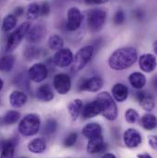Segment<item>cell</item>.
<instances>
[{
    "instance_id": "cell-32",
    "label": "cell",
    "mask_w": 157,
    "mask_h": 158,
    "mask_svg": "<svg viewBox=\"0 0 157 158\" xmlns=\"http://www.w3.org/2000/svg\"><path fill=\"white\" fill-rule=\"evenodd\" d=\"M24 55L28 60L37 59L40 56V50L36 47H28L24 52Z\"/></svg>"
},
{
    "instance_id": "cell-37",
    "label": "cell",
    "mask_w": 157,
    "mask_h": 158,
    "mask_svg": "<svg viewBox=\"0 0 157 158\" xmlns=\"http://www.w3.org/2000/svg\"><path fill=\"white\" fill-rule=\"evenodd\" d=\"M50 13V6L48 3L43 2L41 5H39V15L41 16H47Z\"/></svg>"
},
{
    "instance_id": "cell-21",
    "label": "cell",
    "mask_w": 157,
    "mask_h": 158,
    "mask_svg": "<svg viewBox=\"0 0 157 158\" xmlns=\"http://www.w3.org/2000/svg\"><path fill=\"white\" fill-rule=\"evenodd\" d=\"M38 99L43 102H49L54 98L53 91L49 85H42L37 89L36 94Z\"/></svg>"
},
{
    "instance_id": "cell-40",
    "label": "cell",
    "mask_w": 157,
    "mask_h": 158,
    "mask_svg": "<svg viewBox=\"0 0 157 158\" xmlns=\"http://www.w3.org/2000/svg\"><path fill=\"white\" fill-rule=\"evenodd\" d=\"M23 13H24V8H23L22 6H18V7L15 9V16H16V17L21 16Z\"/></svg>"
},
{
    "instance_id": "cell-1",
    "label": "cell",
    "mask_w": 157,
    "mask_h": 158,
    "mask_svg": "<svg viewBox=\"0 0 157 158\" xmlns=\"http://www.w3.org/2000/svg\"><path fill=\"white\" fill-rule=\"evenodd\" d=\"M137 51L132 47H123L116 50L109 59V65L113 70H124L137 61Z\"/></svg>"
},
{
    "instance_id": "cell-33",
    "label": "cell",
    "mask_w": 157,
    "mask_h": 158,
    "mask_svg": "<svg viewBox=\"0 0 157 158\" xmlns=\"http://www.w3.org/2000/svg\"><path fill=\"white\" fill-rule=\"evenodd\" d=\"M57 129V122L53 118H50L47 120L45 126H44V133L47 135H51L55 132Z\"/></svg>"
},
{
    "instance_id": "cell-6",
    "label": "cell",
    "mask_w": 157,
    "mask_h": 158,
    "mask_svg": "<svg viewBox=\"0 0 157 158\" xmlns=\"http://www.w3.org/2000/svg\"><path fill=\"white\" fill-rule=\"evenodd\" d=\"M106 19H107L106 11L99 8L91 9L87 14V26L89 30L92 31H99L103 27Z\"/></svg>"
},
{
    "instance_id": "cell-39",
    "label": "cell",
    "mask_w": 157,
    "mask_h": 158,
    "mask_svg": "<svg viewBox=\"0 0 157 158\" xmlns=\"http://www.w3.org/2000/svg\"><path fill=\"white\" fill-rule=\"evenodd\" d=\"M84 1L87 5H100L108 2V0H84Z\"/></svg>"
},
{
    "instance_id": "cell-9",
    "label": "cell",
    "mask_w": 157,
    "mask_h": 158,
    "mask_svg": "<svg viewBox=\"0 0 157 158\" xmlns=\"http://www.w3.org/2000/svg\"><path fill=\"white\" fill-rule=\"evenodd\" d=\"M53 87L59 94L65 95L71 89V79L65 74H58L53 78Z\"/></svg>"
},
{
    "instance_id": "cell-26",
    "label": "cell",
    "mask_w": 157,
    "mask_h": 158,
    "mask_svg": "<svg viewBox=\"0 0 157 158\" xmlns=\"http://www.w3.org/2000/svg\"><path fill=\"white\" fill-rule=\"evenodd\" d=\"M15 58L12 55H5L0 58V71L7 73L10 72L14 66Z\"/></svg>"
},
{
    "instance_id": "cell-2",
    "label": "cell",
    "mask_w": 157,
    "mask_h": 158,
    "mask_svg": "<svg viewBox=\"0 0 157 158\" xmlns=\"http://www.w3.org/2000/svg\"><path fill=\"white\" fill-rule=\"evenodd\" d=\"M97 100L99 102L101 108V114L109 120H114L118 117V108L112 98L111 95L108 92H101L97 95Z\"/></svg>"
},
{
    "instance_id": "cell-18",
    "label": "cell",
    "mask_w": 157,
    "mask_h": 158,
    "mask_svg": "<svg viewBox=\"0 0 157 158\" xmlns=\"http://www.w3.org/2000/svg\"><path fill=\"white\" fill-rule=\"evenodd\" d=\"M28 100V97L27 95L19 90H16L13 91L9 97V101L10 104L14 107V108H21L23 107Z\"/></svg>"
},
{
    "instance_id": "cell-36",
    "label": "cell",
    "mask_w": 157,
    "mask_h": 158,
    "mask_svg": "<svg viewBox=\"0 0 157 158\" xmlns=\"http://www.w3.org/2000/svg\"><path fill=\"white\" fill-rule=\"evenodd\" d=\"M125 20V14L122 10H118L114 16V23L116 25H121Z\"/></svg>"
},
{
    "instance_id": "cell-14",
    "label": "cell",
    "mask_w": 157,
    "mask_h": 158,
    "mask_svg": "<svg viewBox=\"0 0 157 158\" xmlns=\"http://www.w3.org/2000/svg\"><path fill=\"white\" fill-rule=\"evenodd\" d=\"M106 149V143H104L102 135L93 137L89 139L87 146H86V151L88 154H98L103 152Z\"/></svg>"
},
{
    "instance_id": "cell-23",
    "label": "cell",
    "mask_w": 157,
    "mask_h": 158,
    "mask_svg": "<svg viewBox=\"0 0 157 158\" xmlns=\"http://www.w3.org/2000/svg\"><path fill=\"white\" fill-rule=\"evenodd\" d=\"M129 81H130V84L131 85V86H133L134 88L142 89L146 84V77H144L143 74L135 72V73H132L129 77Z\"/></svg>"
},
{
    "instance_id": "cell-42",
    "label": "cell",
    "mask_w": 157,
    "mask_h": 158,
    "mask_svg": "<svg viewBox=\"0 0 157 158\" xmlns=\"http://www.w3.org/2000/svg\"><path fill=\"white\" fill-rule=\"evenodd\" d=\"M102 158H116V156L113 154H106Z\"/></svg>"
},
{
    "instance_id": "cell-16",
    "label": "cell",
    "mask_w": 157,
    "mask_h": 158,
    "mask_svg": "<svg viewBox=\"0 0 157 158\" xmlns=\"http://www.w3.org/2000/svg\"><path fill=\"white\" fill-rule=\"evenodd\" d=\"M136 98L140 103V105L147 111H152L155 109V98L146 91H140L137 93Z\"/></svg>"
},
{
    "instance_id": "cell-43",
    "label": "cell",
    "mask_w": 157,
    "mask_h": 158,
    "mask_svg": "<svg viewBox=\"0 0 157 158\" xmlns=\"http://www.w3.org/2000/svg\"><path fill=\"white\" fill-rule=\"evenodd\" d=\"M3 85H4V82H3V80L0 78V91L2 90V88H3Z\"/></svg>"
},
{
    "instance_id": "cell-28",
    "label": "cell",
    "mask_w": 157,
    "mask_h": 158,
    "mask_svg": "<svg viewBox=\"0 0 157 158\" xmlns=\"http://www.w3.org/2000/svg\"><path fill=\"white\" fill-rule=\"evenodd\" d=\"M140 122H141V126L148 131H152V130L155 129V127H156V118H155V116H154L152 114L144 115L141 118Z\"/></svg>"
},
{
    "instance_id": "cell-11",
    "label": "cell",
    "mask_w": 157,
    "mask_h": 158,
    "mask_svg": "<svg viewBox=\"0 0 157 158\" xmlns=\"http://www.w3.org/2000/svg\"><path fill=\"white\" fill-rule=\"evenodd\" d=\"M123 141L127 147L136 148L142 143V135L135 129H128L123 134Z\"/></svg>"
},
{
    "instance_id": "cell-24",
    "label": "cell",
    "mask_w": 157,
    "mask_h": 158,
    "mask_svg": "<svg viewBox=\"0 0 157 158\" xmlns=\"http://www.w3.org/2000/svg\"><path fill=\"white\" fill-rule=\"evenodd\" d=\"M83 110V102L81 99H75L68 105V110L73 119H76L81 114Z\"/></svg>"
},
{
    "instance_id": "cell-25",
    "label": "cell",
    "mask_w": 157,
    "mask_h": 158,
    "mask_svg": "<svg viewBox=\"0 0 157 158\" xmlns=\"http://www.w3.org/2000/svg\"><path fill=\"white\" fill-rule=\"evenodd\" d=\"M28 148L33 154H42L46 149V143L42 139L37 138V139L32 140L29 143Z\"/></svg>"
},
{
    "instance_id": "cell-29",
    "label": "cell",
    "mask_w": 157,
    "mask_h": 158,
    "mask_svg": "<svg viewBox=\"0 0 157 158\" xmlns=\"http://www.w3.org/2000/svg\"><path fill=\"white\" fill-rule=\"evenodd\" d=\"M17 25V18L13 14H9L5 17L2 24V30L5 32H7L11 30H13Z\"/></svg>"
},
{
    "instance_id": "cell-15",
    "label": "cell",
    "mask_w": 157,
    "mask_h": 158,
    "mask_svg": "<svg viewBox=\"0 0 157 158\" xmlns=\"http://www.w3.org/2000/svg\"><path fill=\"white\" fill-rule=\"evenodd\" d=\"M45 34H46L45 27L41 24H39L33 26L32 28L31 27V29L29 30L26 35V39L31 43H37L42 40Z\"/></svg>"
},
{
    "instance_id": "cell-27",
    "label": "cell",
    "mask_w": 157,
    "mask_h": 158,
    "mask_svg": "<svg viewBox=\"0 0 157 158\" xmlns=\"http://www.w3.org/2000/svg\"><path fill=\"white\" fill-rule=\"evenodd\" d=\"M20 118V113L16 110H10L6 113V115L1 118V124L3 125H12L19 121Z\"/></svg>"
},
{
    "instance_id": "cell-22",
    "label": "cell",
    "mask_w": 157,
    "mask_h": 158,
    "mask_svg": "<svg viewBox=\"0 0 157 158\" xmlns=\"http://www.w3.org/2000/svg\"><path fill=\"white\" fill-rule=\"evenodd\" d=\"M2 151L0 158H14L16 148V142L14 140H7L2 143Z\"/></svg>"
},
{
    "instance_id": "cell-44",
    "label": "cell",
    "mask_w": 157,
    "mask_h": 158,
    "mask_svg": "<svg viewBox=\"0 0 157 158\" xmlns=\"http://www.w3.org/2000/svg\"><path fill=\"white\" fill-rule=\"evenodd\" d=\"M20 158H27V157H20Z\"/></svg>"
},
{
    "instance_id": "cell-31",
    "label": "cell",
    "mask_w": 157,
    "mask_h": 158,
    "mask_svg": "<svg viewBox=\"0 0 157 158\" xmlns=\"http://www.w3.org/2000/svg\"><path fill=\"white\" fill-rule=\"evenodd\" d=\"M39 16V5L37 3H32L29 6L27 10V19L29 20H35Z\"/></svg>"
},
{
    "instance_id": "cell-38",
    "label": "cell",
    "mask_w": 157,
    "mask_h": 158,
    "mask_svg": "<svg viewBox=\"0 0 157 158\" xmlns=\"http://www.w3.org/2000/svg\"><path fill=\"white\" fill-rule=\"evenodd\" d=\"M148 142H149V144L151 145V147H152L153 149H156V147H157L156 136H155V135L150 136V137H149V139H148Z\"/></svg>"
},
{
    "instance_id": "cell-13",
    "label": "cell",
    "mask_w": 157,
    "mask_h": 158,
    "mask_svg": "<svg viewBox=\"0 0 157 158\" xmlns=\"http://www.w3.org/2000/svg\"><path fill=\"white\" fill-rule=\"evenodd\" d=\"M139 65L140 68L146 73L153 72L156 67V58L155 55L151 53H145L143 54L140 57L139 60Z\"/></svg>"
},
{
    "instance_id": "cell-12",
    "label": "cell",
    "mask_w": 157,
    "mask_h": 158,
    "mask_svg": "<svg viewBox=\"0 0 157 158\" xmlns=\"http://www.w3.org/2000/svg\"><path fill=\"white\" fill-rule=\"evenodd\" d=\"M79 90L81 91H90L97 92L103 86V81L100 77H94L88 79H83L79 83Z\"/></svg>"
},
{
    "instance_id": "cell-41",
    "label": "cell",
    "mask_w": 157,
    "mask_h": 158,
    "mask_svg": "<svg viewBox=\"0 0 157 158\" xmlns=\"http://www.w3.org/2000/svg\"><path fill=\"white\" fill-rule=\"evenodd\" d=\"M138 158H153L150 155L148 154H142V155H138Z\"/></svg>"
},
{
    "instance_id": "cell-5",
    "label": "cell",
    "mask_w": 157,
    "mask_h": 158,
    "mask_svg": "<svg viewBox=\"0 0 157 158\" xmlns=\"http://www.w3.org/2000/svg\"><path fill=\"white\" fill-rule=\"evenodd\" d=\"M31 27V25L30 22H24L9 35L6 46V52H12L19 45L20 41L27 35Z\"/></svg>"
},
{
    "instance_id": "cell-20",
    "label": "cell",
    "mask_w": 157,
    "mask_h": 158,
    "mask_svg": "<svg viewBox=\"0 0 157 158\" xmlns=\"http://www.w3.org/2000/svg\"><path fill=\"white\" fill-rule=\"evenodd\" d=\"M112 96L115 98V100H117L118 102L125 101L127 99L128 96H129L128 87L125 85L120 84V83L116 84L112 87Z\"/></svg>"
},
{
    "instance_id": "cell-10",
    "label": "cell",
    "mask_w": 157,
    "mask_h": 158,
    "mask_svg": "<svg viewBox=\"0 0 157 158\" xmlns=\"http://www.w3.org/2000/svg\"><path fill=\"white\" fill-rule=\"evenodd\" d=\"M29 77L35 83H40L48 76V68L43 64H35L28 71Z\"/></svg>"
},
{
    "instance_id": "cell-8",
    "label": "cell",
    "mask_w": 157,
    "mask_h": 158,
    "mask_svg": "<svg viewBox=\"0 0 157 158\" xmlns=\"http://www.w3.org/2000/svg\"><path fill=\"white\" fill-rule=\"evenodd\" d=\"M74 54L69 49H61L57 51L52 58V62L59 67H66L73 63Z\"/></svg>"
},
{
    "instance_id": "cell-19",
    "label": "cell",
    "mask_w": 157,
    "mask_h": 158,
    "mask_svg": "<svg viewBox=\"0 0 157 158\" xmlns=\"http://www.w3.org/2000/svg\"><path fill=\"white\" fill-rule=\"evenodd\" d=\"M82 132L85 138L91 139L93 137L102 135V128L99 124L96 122H92V123H88L87 125H85L83 128Z\"/></svg>"
},
{
    "instance_id": "cell-30",
    "label": "cell",
    "mask_w": 157,
    "mask_h": 158,
    "mask_svg": "<svg viewBox=\"0 0 157 158\" xmlns=\"http://www.w3.org/2000/svg\"><path fill=\"white\" fill-rule=\"evenodd\" d=\"M48 45H49L50 49L54 50V51H59V50L64 48V40L61 36L54 34V35H52L49 38Z\"/></svg>"
},
{
    "instance_id": "cell-34",
    "label": "cell",
    "mask_w": 157,
    "mask_h": 158,
    "mask_svg": "<svg viewBox=\"0 0 157 158\" xmlns=\"http://www.w3.org/2000/svg\"><path fill=\"white\" fill-rule=\"evenodd\" d=\"M125 118L129 123H135L139 119V113L136 110L130 109L125 112Z\"/></svg>"
},
{
    "instance_id": "cell-35",
    "label": "cell",
    "mask_w": 157,
    "mask_h": 158,
    "mask_svg": "<svg viewBox=\"0 0 157 158\" xmlns=\"http://www.w3.org/2000/svg\"><path fill=\"white\" fill-rule=\"evenodd\" d=\"M76 141H77V133L76 132H71L64 139V145L65 147H72V146H74L76 144Z\"/></svg>"
},
{
    "instance_id": "cell-3",
    "label": "cell",
    "mask_w": 157,
    "mask_h": 158,
    "mask_svg": "<svg viewBox=\"0 0 157 158\" xmlns=\"http://www.w3.org/2000/svg\"><path fill=\"white\" fill-rule=\"evenodd\" d=\"M40 127V118L37 114H28L19 124V131L23 136H33L37 134Z\"/></svg>"
},
{
    "instance_id": "cell-4",
    "label": "cell",
    "mask_w": 157,
    "mask_h": 158,
    "mask_svg": "<svg viewBox=\"0 0 157 158\" xmlns=\"http://www.w3.org/2000/svg\"><path fill=\"white\" fill-rule=\"evenodd\" d=\"M95 52V48L91 45L85 46L81 48L76 52V56L73 59V70L78 72L82 70L92 59Z\"/></svg>"
},
{
    "instance_id": "cell-17",
    "label": "cell",
    "mask_w": 157,
    "mask_h": 158,
    "mask_svg": "<svg viewBox=\"0 0 157 158\" xmlns=\"http://www.w3.org/2000/svg\"><path fill=\"white\" fill-rule=\"evenodd\" d=\"M101 113V108L99 102L96 99L90 103H87L85 107H83L82 114L85 118H94Z\"/></svg>"
},
{
    "instance_id": "cell-7",
    "label": "cell",
    "mask_w": 157,
    "mask_h": 158,
    "mask_svg": "<svg viewBox=\"0 0 157 158\" xmlns=\"http://www.w3.org/2000/svg\"><path fill=\"white\" fill-rule=\"evenodd\" d=\"M83 16L77 7H71L67 12V24L66 29L69 31H76L82 24Z\"/></svg>"
}]
</instances>
